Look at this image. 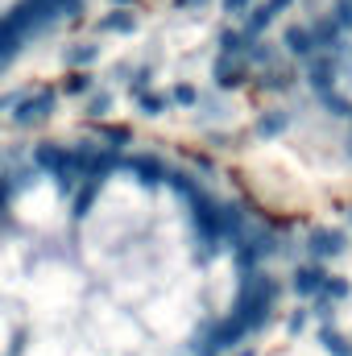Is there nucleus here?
<instances>
[{"label": "nucleus", "mask_w": 352, "mask_h": 356, "mask_svg": "<svg viewBox=\"0 0 352 356\" xmlns=\"http://www.w3.org/2000/svg\"><path fill=\"white\" fill-rule=\"evenodd\" d=\"M54 108H58V95H54L50 88L25 91V95H21V104L13 108V124H42Z\"/></svg>", "instance_id": "nucleus-1"}, {"label": "nucleus", "mask_w": 352, "mask_h": 356, "mask_svg": "<svg viewBox=\"0 0 352 356\" xmlns=\"http://www.w3.org/2000/svg\"><path fill=\"white\" fill-rule=\"evenodd\" d=\"M344 249H349V236H344L340 228H315V232L307 236V257L319 261V266H323V261H336Z\"/></svg>", "instance_id": "nucleus-2"}, {"label": "nucleus", "mask_w": 352, "mask_h": 356, "mask_svg": "<svg viewBox=\"0 0 352 356\" xmlns=\"http://www.w3.org/2000/svg\"><path fill=\"white\" fill-rule=\"evenodd\" d=\"M328 277H332V273L319 266V261H307V266L294 269V282H290V286H294V294H298V298H319V294H323V286H328Z\"/></svg>", "instance_id": "nucleus-3"}, {"label": "nucleus", "mask_w": 352, "mask_h": 356, "mask_svg": "<svg viewBox=\"0 0 352 356\" xmlns=\"http://www.w3.org/2000/svg\"><path fill=\"white\" fill-rule=\"evenodd\" d=\"M133 25H137L133 8H112L95 21V33H133Z\"/></svg>", "instance_id": "nucleus-4"}, {"label": "nucleus", "mask_w": 352, "mask_h": 356, "mask_svg": "<svg viewBox=\"0 0 352 356\" xmlns=\"http://www.w3.org/2000/svg\"><path fill=\"white\" fill-rule=\"evenodd\" d=\"M95 58H99V46H95V42H75V46L63 54L67 67H91Z\"/></svg>", "instance_id": "nucleus-5"}, {"label": "nucleus", "mask_w": 352, "mask_h": 356, "mask_svg": "<svg viewBox=\"0 0 352 356\" xmlns=\"http://www.w3.org/2000/svg\"><path fill=\"white\" fill-rule=\"evenodd\" d=\"M319 344H323L332 356H352V340L349 336H340L336 327H323V332H319Z\"/></svg>", "instance_id": "nucleus-6"}, {"label": "nucleus", "mask_w": 352, "mask_h": 356, "mask_svg": "<svg viewBox=\"0 0 352 356\" xmlns=\"http://www.w3.org/2000/svg\"><path fill=\"white\" fill-rule=\"evenodd\" d=\"M349 294H352V286L344 282V277H328V286H323L319 298H323V302H344Z\"/></svg>", "instance_id": "nucleus-7"}, {"label": "nucleus", "mask_w": 352, "mask_h": 356, "mask_svg": "<svg viewBox=\"0 0 352 356\" xmlns=\"http://www.w3.org/2000/svg\"><path fill=\"white\" fill-rule=\"evenodd\" d=\"M137 108H141V112H162V108H170V95L145 91V95H137Z\"/></svg>", "instance_id": "nucleus-8"}, {"label": "nucleus", "mask_w": 352, "mask_h": 356, "mask_svg": "<svg viewBox=\"0 0 352 356\" xmlns=\"http://www.w3.org/2000/svg\"><path fill=\"white\" fill-rule=\"evenodd\" d=\"M282 129H286V116H262V120H257V133H262V137H278Z\"/></svg>", "instance_id": "nucleus-9"}, {"label": "nucleus", "mask_w": 352, "mask_h": 356, "mask_svg": "<svg viewBox=\"0 0 352 356\" xmlns=\"http://www.w3.org/2000/svg\"><path fill=\"white\" fill-rule=\"evenodd\" d=\"M63 91H67V95H83V91H91V75H83V71L71 75V79L63 83Z\"/></svg>", "instance_id": "nucleus-10"}, {"label": "nucleus", "mask_w": 352, "mask_h": 356, "mask_svg": "<svg viewBox=\"0 0 352 356\" xmlns=\"http://www.w3.org/2000/svg\"><path fill=\"white\" fill-rule=\"evenodd\" d=\"M170 99H178V104H199V99H203V91H199V88H191V83H178Z\"/></svg>", "instance_id": "nucleus-11"}, {"label": "nucleus", "mask_w": 352, "mask_h": 356, "mask_svg": "<svg viewBox=\"0 0 352 356\" xmlns=\"http://www.w3.org/2000/svg\"><path fill=\"white\" fill-rule=\"evenodd\" d=\"M88 112H95V116H104V112H112V95H108V91H99V95H91V99H88Z\"/></svg>", "instance_id": "nucleus-12"}, {"label": "nucleus", "mask_w": 352, "mask_h": 356, "mask_svg": "<svg viewBox=\"0 0 352 356\" xmlns=\"http://www.w3.org/2000/svg\"><path fill=\"white\" fill-rule=\"evenodd\" d=\"M224 8H228V13H237V17H245V13L253 8V0H224Z\"/></svg>", "instance_id": "nucleus-13"}, {"label": "nucleus", "mask_w": 352, "mask_h": 356, "mask_svg": "<svg viewBox=\"0 0 352 356\" xmlns=\"http://www.w3.org/2000/svg\"><path fill=\"white\" fill-rule=\"evenodd\" d=\"M303 323H307V315L298 311V315H290V332H303Z\"/></svg>", "instance_id": "nucleus-14"}, {"label": "nucleus", "mask_w": 352, "mask_h": 356, "mask_svg": "<svg viewBox=\"0 0 352 356\" xmlns=\"http://www.w3.org/2000/svg\"><path fill=\"white\" fill-rule=\"evenodd\" d=\"M178 8H186V4H207V0H175Z\"/></svg>", "instance_id": "nucleus-15"}, {"label": "nucleus", "mask_w": 352, "mask_h": 356, "mask_svg": "<svg viewBox=\"0 0 352 356\" xmlns=\"http://www.w3.org/2000/svg\"><path fill=\"white\" fill-rule=\"evenodd\" d=\"M125 4H137V0H116V8H125Z\"/></svg>", "instance_id": "nucleus-16"}]
</instances>
